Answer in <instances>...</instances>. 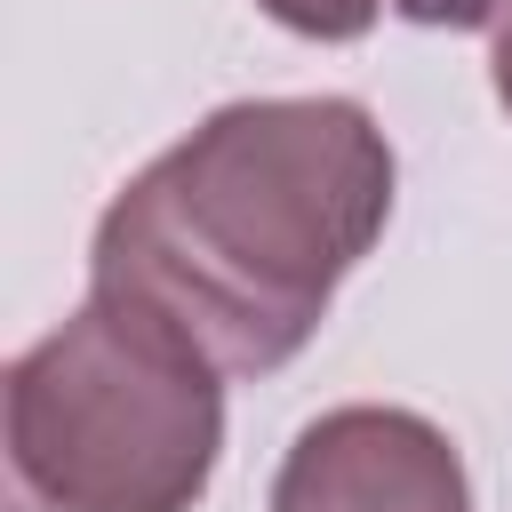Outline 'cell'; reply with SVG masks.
Segmentation results:
<instances>
[{
    "instance_id": "1",
    "label": "cell",
    "mask_w": 512,
    "mask_h": 512,
    "mask_svg": "<svg viewBox=\"0 0 512 512\" xmlns=\"http://www.w3.org/2000/svg\"><path fill=\"white\" fill-rule=\"evenodd\" d=\"M392 144L352 96H240L144 160L88 240V288L168 320L224 376L288 368L392 224Z\"/></svg>"
},
{
    "instance_id": "2",
    "label": "cell",
    "mask_w": 512,
    "mask_h": 512,
    "mask_svg": "<svg viewBox=\"0 0 512 512\" xmlns=\"http://www.w3.org/2000/svg\"><path fill=\"white\" fill-rule=\"evenodd\" d=\"M8 472L48 512H192L224 456V368L88 288L0 384Z\"/></svg>"
},
{
    "instance_id": "3",
    "label": "cell",
    "mask_w": 512,
    "mask_h": 512,
    "mask_svg": "<svg viewBox=\"0 0 512 512\" xmlns=\"http://www.w3.org/2000/svg\"><path fill=\"white\" fill-rule=\"evenodd\" d=\"M272 512H472V480L432 416L352 400L288 440Z\"/></svg>"
},
{
    "instance_id": "4",
    "label": "cell",
    "mask_w": 512,
    "mask_h": 512,
    "mask_svg": "<svg viewBox=\"0 0 512 512\" xmlns=\"http://www.w3.org/2000/svg\"><path fill=\"white\" fill-rule=\"evenodd\" d=\"M280 32L296 40H360L384 8L408 16V24H432V32H480L496 24V0H256Z\"/></svg>"
},
{
    "instance_id": "5",
    "label": "cell",
    "mask_w": 512,
    "mask_h": 512,
    "mask_svg": "<svg viewBox=\"0 0 512 512\" xmlns=\"http://www.w3.org/2000/svg\"><path fill=\"white\" fill-rule=\"evenodd\" d=\"M488 80H496V104L512 112V0H496V24H488Z\"/></svg>"
}]
</instances>
